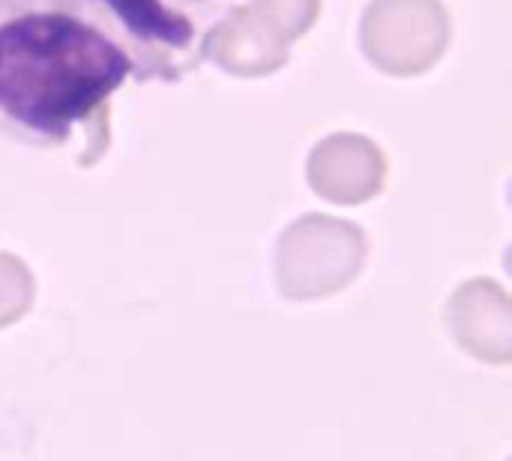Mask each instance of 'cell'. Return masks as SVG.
<instances>
[{"instance_id": "cell-1", "label": "cell", "mask_w": 512, "mask_h": 461, "mask_svg": "<svg viewBox=\"0 0 512 461\" xmlns=\"http://www.w3.org/2000/svg\"><path fill=\"white\" fill-rule=\"evenodd\" d=\"M132 63L78 0H0V138L63 147Z\"/></svg>"}, {"instance_id": "cell-2", "label": "cell", "mask_w": 512, "mask_h": 461, "mask_svg": "<svg viewBox=\"0 0 512 461\" xmlns=\"http://www.w3.org/2000/svg\"><path fill=\"white\" fill-rule=\"evenodd\" d=\"M126 51L138 84L192 75L237 0H78Z\"/></svg>"}]
</instances>
